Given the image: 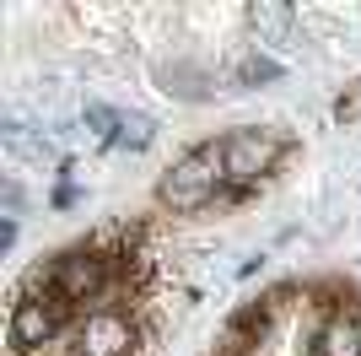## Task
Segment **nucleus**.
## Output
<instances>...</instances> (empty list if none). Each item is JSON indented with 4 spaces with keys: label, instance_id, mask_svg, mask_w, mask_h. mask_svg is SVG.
I'll return each instance as SVG.
<instances>
[{
    "label": "nucleus",
    "instance_id": "20e7f679",
    "mask_svg": "<svg viewBox=\"0 0 361 356\" xmlns=\"http://www.w3.org/2000/svg\"><path fill=\"white\" fill-rule=\"evenodd\" d=\"M87 124H97L103 135H114V124H119V119L108 114V108H87Z\"/></svg>",
    "mask_w": 361,
    "mask_h": 356
},
{
    "label": "nucleus",
    "instance_id": "f257e3e1",
    "mask_svg": "<svg viewBox=\"0 0 361 356\" xmlns=\"http://www.w3.org/2000/svg\"><path fill=\"white\" fill-rule=\"evenodd\" d=\"M205 356H361V292L340 275L281 281L243 302Z\"/></svg>",
    "mask_w": 361,
    "mask_h": 356
},
{
    "label": "nucleus",
    "instance_id": "f03ea898",
    "mask_svg": "<svg viewBox=\"0 0 361 356\" xmlns=\"http://www.w3.org/2000/svg\"><path fill=\"white\" fill-rule=\"evenodd\" d=\"M221 184H226L221 141H211V146H195L178 167H173V173L162 178V206L173 210V216H195V210H205L216 194H221Z\"/></svg>",
    "mask_w": 361,
    "mask_h": 356
},
{
    "label": "nucleus",
    "instance_id": "7ed1b4c3",
    "mask_svg": "<svg viewBox=\"0 0 361 356\" xmlns=\"http://www.w3.org/2000/svg\"><path fill=\"white\" fill-rule=\"evenodd\" d=\"M286 151V141L270 130H232L221 141V157H226V194H238L243 184H254L259 173H270L275 157Z\"/></svg>",
    "mask_w": 361,
    "mask_h": 356
}]
</instances>
